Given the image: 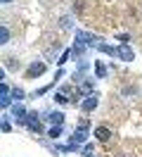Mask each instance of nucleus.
Returning a JSON list of instances; mask_svg holds the SVG:
<instances>
[{"instance_id": "nucleus-1", "label": "nucleus", "mask_w": 142, "mask_h": 157, "mask_svg": "<svg viewBox=\"0 0 142 157\" xmlns=\"http://www.w3.org/2000/svg\"><path fill=\"white\" fill-rule=\"evenodd\" d=\"M24 124H26L28 131H33V133H40V131H43V126H40V114H38L36 109H31L26 114V121H24Z\"/></svg>"}, {"instance_id": "nucleus-2", "label": "nucleus", "mask_w": 142, "mask_h": 157, "mask_svg": "<svg viewBox=\"0 0 142 157\" xmlns=\"http://www.w3.org/2000/svg\"><path fill=\"white\" fill-rule=\"evenodd\" d=\"M45 71H47L45 62H33V64L26 69V78H38V76H43Z\"/></svg>"}, {"instance_id": "nucleus-3", "label": "nucleus", "mask_w": 142, "mask_h": 157, "mask_svg": "<svg viewBox=\"0 0 142 157\" xmlns=\"http://www.w3.org/2000/svg\"><path fill=\"white\" fill-rule=\"evenodd\" d=\"M76 40H81V43H85V45H100L97 43V36L95 33H90V31H76Z\"/></svg>"}, {"instance_id": "nucleus-4", "label": "nucleus", "mask_w": 142, "mask_h": 157, "mask_svg": "<svg viewBox=\"0 0 142 157\" xmlns=\"http://www.w3.org/2000/svg\"><path fill=\"white\" fill-rule=\"evenodd\" d=\"M12 117L17 119L19 124H24V121H26V114H28V109L24 107V105H21V102H14V105H12Z\"/></svg>"}, {"instance_id": "nucleus-5", "label": "nucleus", "mask_w": 142, "mask_h": 157, "mask_svg": "<svg viewBox=\"0 0 142 157\" xmlns=\"http://www.w3.org/2000/svg\"><path fill=\"white\" fill-rule=\"evenodd\" d=\"M97 102H100V100H97V95H95V93H90V95H85V98L81 100V109H83V112H93V109L97 107Z\"/></svg>"}, {"instance_id": "nucleus-6", "label": "nucleus", "mask_w": 142, "mask_h": 157, "mask_svg": "<svg viewBox=\"0 0 142 157\" xmlns=\"http://www.w3.org/2000/svg\"><path fill=\"white\" fill-rule=\"evenodd\" d=\"M95 136H97V140H100V143H107V140L111 138V128L104 126V124H100V126L95 128Z\"/></svg>"}, {"instance_id": "nucleus-7", "label": "nucleus", "mask_w": 142, "mask_h": 157, "mask_svg": "<svg viewBox=\"0 0 142 157\" xmlns=\"http://www.w3.org/2000/svg\"><path fill=\"white\" fill-rule=\"evenodd\" d=\"M118 59H123V62H130V59H135V52H133L128 45H118Z\"/></svg>"}, {"instance_id": "nucleus-8", "label": "nucleus", "mask_w": 142, "mask_h": 157, "mask_svg": "<svg viewBox=\"0 0 142 157\" xmlns=\"http://www.w3.org/2000/svg\"><path fill=\"white\" fill-rule=\"evenodd\" d=\"M88 136H90V133H88V128H81V126H78V128L74 131V136H71V140L81 145V143H85V140H88Z\"/></svg>"}, {"instance_id": "nucleus-9", "label": "nucleus", "mask_w": 142, "mask_h": 157, "mask_svg": "<svg viewBox=\"0 0 142 157\" xmlns=\"http://www.w3.org/2000/svg\"><path fill=\"white\" fill-rule=\"evenodd\" d=\"M45 119L50 124H55V126H62V124H64V112H47Z\"/></svg>"}, {"instance_id": "nucleus-10", "label": "nucleus", "mask_w": 142, "mask_h": 157, "mask_svg": "<svg viewBox=\"0 0 142 157\" xmlns=\"http://www.w3.org/2000/svg\"><path fill=\"white\" fill-rule=\"evenodd\" d=\"M97 50L104 52V55H109V57H118V48H114V45H109V43H100Z\"/></svg>"}, {"instance_id": "nucleus-11", "label": "nucleus", "mask_w": 142, "mask_h": 157, "mask_svg": "<svg viewBox=\"0 0 142 157\" xmlns=\"http://www.w3.org/2000/svg\"><path fill=\"white\" fill-rule=\"evenodd\" d=\"M95 76L97 78L107 76V64H104V59H97V62H95Z\"/></svg>"}, {"instance_id": "nucleus-12", "label": "nucleus", "mask_w": 142, "mask_h": 157, "mask_svg": "<svg viewBox=\"0 0 142 157\" xmlns=\"http://www.w3.org/2000/svg\"><path fill=\"white\" fill-rule=\"evenodd\" d=\"M85 48H88L85 43H81V40H74V45H71V52H74L76 57H83V55H85Z\"/></svg>"}, {"instance_id": "nucleus-13", "label": "nucleus", "mask_w": 142, "mask_h": 157, "mask_svg": "<svg viewBox=\"0 0 142 157\" xmlns=\"http://www.w3.org/2000/svg\"><path fill=\"white\" fill-rule=\"evenodd\" d=\"M12 98H14V102H21V100L26 98V93L19 88V86H14V88H12Z\"/></svg>"}, {"instance_id": "nucleus-14", "label": "nucleus", "mask_w": 142, "mask_h": 157, "mask_svg": "<svg viewBox=\"0 0 142 157\" xmlns=\"http://www.w3.org/2000/svg\"><path fill=\"white\" fill-rule=\"evenodd\" d=\"M0 43H2V45H7V43H9V29H7V26L0 29Z\"/></svg>"}, {"instance_id": "nucleus-15", "label": "nucleus", "mask_w": 142, "mask_h": 157, "mask_svg": "<svg viewBox=\"0 0 142 157\" xmlns=\"http://www.w3.org/2000/svg\"><path fill=\"white\" fill-rule=\"evenodd\" d=\"M47 136L52 138V140H55V138H59V136H62V126H50V131H47Z\"/></svg>"}, {"instance_id": "nucleus-16", "label": "nucleus", "mask_w": 142, "mask_h": 157, "mask_svg": "<svg viewBox=\"0 0 142 157\" xmlns=\"http://www.w3.org/2000/svg\"><path fill=\"white\" fill-rule=\"evenodd\" d=\"M55 102L57 105H66V102H71V100L66 98V93H55Z\"/></svg>"}, {"instance_id": "nucleus-17", "label": "nucleus", "mask_w": 142, "mask_h": 157, "mask_svg": "<svg viewBox=\"0 0 142 157\" xmlns=\"http://www.w3.org/2000/svg\"><path fill=\"white\" fill-rule=\"evenodd\" d=\"M69 57H74V52H71V48H66L64 52H62V57L57 59V64H64V62H66V59H69Z\"/></svg>"}, {"instance_id": "nucleus-18", "label": "nucleus", "mask_w": 142, "mask_h": 157, "mask_svg": "<svg viewBox=\"0 0 142 157\" xmlns=\"http://www.w3.org/2000/svg\"><path fill=\"white\" fill-rule=\"evenodd\" d=\"M12 131V124H9V119H7V114L2 117V133H9Z\"/></svg>"}, {"instance_id": "nucleus-19", "label": "nucleus", "mask_w": 142, "mask_h": 157, "mask_svg": "<svg viewBox=\"0 0 142 157\" xmlns=\"http://www.w3.org/2000/svg\"><path fill=\"white\" fill-rule=\"evenodd\" d=\"M71 26H74L71 17H62V29H71Z\"/></svg>"}, {"instance_id": "nucleus-20", "label": "nucleus", "mask_w": 142, "mask_h": 157, "mask_svg": "<svg viewBox=\"0 0 142 157\" xmlns=\"http://www.w3.org/2000/svg\"><path fill=\"white\" fill-rule=\"evenodd\" d=\"M118 40H121L123 45H128V40H130V33H118Z\"/></svg>"}, {"instance_id": "nucleus-21", "label": "nucleus", "mask_w": 142, "mask_h": 157, "mask_svg": "<svg viewBox=\"0 0 142 157\" xmlns=\"http://www.w3.org/2000/svg\"><path fill=\"white\" fill-rule=\"evenodd\" d=\"M78 126H81V128H90V119H88V117H83L81 121H78Z\"/></svg>"}, {"instance_id": "nucleus-22", "label": "nucleus", "mask_w": 142, "mask_h": 157, "mask_svg": "<svg viewBox=\"0 0 142 157\" xmlns=\"http://www.w3.org/2000/svg\"><path fill=\"white\" fill-rule=\"evenodd\" d=\"M83 155H85V157H90V155H93V143H90V145H85V147H83Z\"/></svg>"}, {"instance_id": "nucleus-23", "label": "nucleus", "mask_w": 142, "mask_h": 157, "mask_svg": "<svg viewBox=\"0 0 142 157\" xmlns=\"http://www.w3.org/2000/svg\"><path fill=\"white\" fill-rule=\"evenodd\" d=\"M7 67H14V69H17V67H19V62H17L14 57H7Z\"/></svg>"}, {"instance_id": "nucleus-24", "label": "nucleus", "mask_w": 142, "mask_h": 157, "mask_svg": "<svg viewBox=\"0 0 142 157\" xmlns=\"http://www.w3.org/2000/svg\"><path fill=\"white\" fill-rule=\"evenodd\" d=\"M2 2H5V5H7V2H12V0H2Z\"/></svg>"}, {"instance_id": "nucleus-25", "label": "nucleus", "mask_w": 142, "mask_h": 157, "mask_svg": "<svg viewBox=\"0 0 142 157\" xmlns=\"http://www.w3.org/2000/svg\"><path fill=\"white\" fill-rule=\"evenodd\" d=\"M116 157H126V155H116Z\"/></svg>"}]
</instances>
